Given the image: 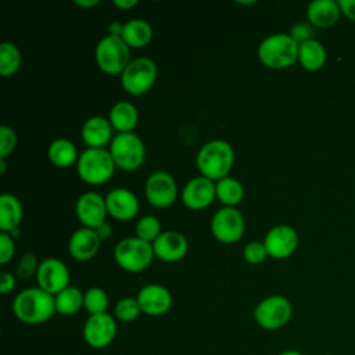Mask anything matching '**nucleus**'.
I'll return each mask as SVG.
<instances>
[{
  "instance_id": "obj_1",
  "label": "nucleus",
  "mask_w": 355,
  "mask_h": 355,
  "mask_svg": "<svg viewBox=\"0 0 355 355\" xmlns=\"http://www.w3.org/2000/svg\"><path fill=\"white\" fill-rule=\"evenodd\" d=\"M12 312L22 323L40 324L50 320L57 312L55 298L40 287H29L15 295Z\"/></svg>"
},
{
  "instance_id": "obj_2",
  "label": "nucleus",
  "mask_w": 355,
  "mask_h": 355,
  "mask_svg": "<svg viewBox=\"0 0 355 355\" xmlns=\"http://www.w3.org/2000/svg\"><path fill=\"white\" fill-rule=\"evenodd\" d=\"M234 164L233 147L225 140H211L197 153L196 165L201 176L218 182L227 178Z\"/></svg>"
},
{
  "instance_id": "obj_3",
  "label": "nucleus",
  "mask_w": 355,
  "mask_h": 355,
  "mask_svg": "<svg viewBox=\"0 0 355 355\" xmlns=\"http://www.w3.org/2000/svg\"><path fill=\"white\" fill-rule=\"evenodd\" d=\"M259 61L270 69H284L298 61V44L288 33L266 36L258 46Z\"/></svg>"
},
{
  "instance_id": "obj_4",
  "label": "nucleus",
  "mask_w": 355,
  "mask_h": 355,
  "mask_svg": "<svg viewBox=\"0 0 355 355\" xmlns=\"http://www.w3.org/2000/svg\"><path fill=\"white\" fill-rule=\"evenodd\" d=\"M115 168V162L105 148H86L76 162L79 178L92 186L107 183L112 178Z\"/></svg>"
},
{
  "instance_id": "obj_5",
  "label": "nucleus",
  "mask_w": 355,
  "mask_h": 355,
  "mask_svg": "<svg viewBox=\"0 0 355 355\" xmlns=\"http://www.w3.org/2000/svg\"><path fill=\"white\" fill-rule=\"evenodd\" d=\"M154 257L153 244L136 236L122 239L114 248L116 265L129 273L143 272L150 266Z\"/></svg>"
},
{
  "instance_id": "obj_6",
  "label": "nucleus",
  "mask_w": 355,
  "mask_h": 355,
  "mask_svg": "<svg viewBox=\"0 0 355 355\" xmlns=\"http://www.w3.org/2000/svg\"><path fill=\"white\" fill-rule=\"evenodd\" d=\"M94 60L98 69H101L104 73L122 75L132 61L130 49L122 40V37L107 35L96 44Z\"/></svg>"
},
{
  "instance_id": "obj_7",
  "label": "nucleus",
  "mask_w": 355,
  "mask_h": 355,
  "mask_svg": "<svg viewBox=\"0 0 355 355\" xmlns=\"http://www.w3.org/2000/svg\"><path fill=\"white\" fill-rule=\"evenodd\" d=\"M115 166L122 171H136L146 159V147L143 140L133 132L116 133L108 148Z\"/></svg>"
},
{
  "instance_id": "obj_8",
  "label": "nucleus",
  "mask_w": 355,
  "mask_h": 355,
  "mask_svg": "<svg viewBox=\"0 0 355 355\" xmlns=\"http://www.w3.org/2000/svg\"><path fill=\"white\" fill-rule=\"evenodd\" d=\"M157 75L158 69L151 58L137 57L132 60L122 72L121 85L130 96H141L154 86Z\"/></svg>"
},
{
  "instance_id": "obj_9",
  "label": "nucleus",
  "mask_w": 355,
  "mask_h": 355,
  "mask_svg": "<svg viewBox=\"0 0 355 355\" xmlns=\"http://www.w3.org/2000/svg\"><path fill=\"white\" fill-rule=\"evenodd\" d=\"M293 316V305L284 295L273 294L263 298L254 309V319L263 330H279Z\"/></svg>"
},
{
  "instance_id": "obj_10",
  "label": "nucleus",
  "mask_w": 355,
  "mask_h": 355,
  "mask_svg": "<svg viewBox=\"0 0 355 355\" xmlns=\"http://www.w3.org/2000/svg\"><path fill=\"white\" fill-rule=\"evenodd\" d=\"M245 230L244 216L237 208L223 207L218 209L211 220V232L212 236L223 243L233 244L239 241Z\"/></svg>"
},
{
  "instance_id": "obj_11",
  "label": "nucleus",
  "mask_w": 355,
  "mask_h": 355,
  "mask_svg": "<svg viewBox=\"0 0 355 355\" xmlns=\"http://www.w3.org/2000/svg\"><path fill=\"white\" fill-rule=\"evenodd\" d=\"M147 201L155 208L171 207L178 197V186L173 176L165 171L153 172L144 184Z\"/></svg>"
},
{
  "instance_id": "obj_12",
  "label": "nucleus",
  "mask_w": 355,
  "mask_h": 355,
  "mask_svg": "<svg viewBox=\"0 0 355 355\" xmlns=\"http://www.w3.org/2000/svg\"><path fill=\"white\" fill-rule=\"evenodd\" d=\"M116 322L110 313L90 315L83 324L85 343L96 349L108 347L116 336Z\"/></svg>"
},
{
  "instance_id": "obj_13",
  "label": "nucleus",
  "mask_w": 355,
  "mask_h": 355,
  "mask_svg": "<svg viewBox=\"0 0 355 355\" xmlns=\"http://www.w3.org/2000/svg\"><path fill=\"white\" fill-rule=\"evenodd\" d=\"M69 269L58 258H46L39 263L36 272L37 287L57 295L69 286Z\"/></svg>"
},
{
  "instance_id": "obj_14",
  "label": "nucleus",
  "mask_w": 355,
  "mask_h": 355,
  "mask_svg": "<svg viewBox=\"0 0 355 355\" xmlns=\"http://www.w3.org/2000/svg\"><path fill=\"white\" fill-rule=\"evenodd\" d=\"M263 244L268 257L273 259H286L297 250L298 234L288 225H277L266 233Z\"/></svg>"
},
{
  "instance_id": "obj_15",
  "label": "nucleus",
  "mask_w": 355,
  "mask_h": 355,
  "mask_svg": "<svg viewBox=\"0 0 355 355\" xmlns=\"http://www.w3.org/2000/svg\"><path fill=\"white\" fill-rule=\"evenodd\" d=\"M75 212L83 227L97 229L105 222V218L108 215L105 197L94 191L83 193L76 201Z\"/></svg>"
},
{
  "instance_id": "obj_16",
  "label": "nucleus",
  "mask_w": 355,
  "mask_h": 355,
  "mask_svg": "<svg viewBox=\"0 0 355 355\" xmlns=\"http://www.w3.org/2000/svg\"><path fill=\"white\" fill-rule=\"evenodd\" d=\"M180 197H182V202L189 209H193V211L205 209L216 198L215 182L204 176L193 178L182 189Z\"/></svg>"
},
{
  "instance_id": "obj_17",
  "label": "nucleus",
  "mask_w": 355,
  "mask_h": 355,
  "mask_svg": "<svg viewBox=\"0 0 355 355\" xmlns=\"http://www.w3.org/2000/svg\"><path fill=\"white\" fill-rule=\"evenodd\" d=\"M136 298L141 312L148 316H161L166 313L173 302L171 291L165 286L157 283L143 286Z\"/></svg>"
},
{
  "instance_id": "obj_18",
  "label": "nucleus",
  "mask_w": 355,
  "mask_h": 355,
  "mask_svg": "<svg viewBox=\"0 0 355 355\" xmlns=\"http://www.w3.org/2000/svg\"><path fill=\"white\" fill-rule=\"evenodd\" d=\"M155 258L164 262H178L183 259L189 251L187 239L176 230L162 232L153 243Z\"/></svg>"
},
{
  "instance_id": "obj_19",
  "label": "nucleus",
  "mask_w": 355,
  "mask_h": 355,
  "mask_svg": "<svg viewBox=\"0 0 355 355\" xmlns=\"http://www.w3.org/2000/svg\"><path fill=\"white\" fill-rule=\"evenodd\" d=\"M107 212L116 220H130L133 219L140 208L137 197L125 187H116L107 193L105 196Z\"/></svg>"
},
{
  "instance_id": "obj_20",
  "label": "nucleus",
  "mask_w": 355,
  "mask_h": 355,
  "mask_svg": "<svg viewBox=\"0 0 355 355\" xmlns=\"http://www.w3.org/2000/svg\"><path fill=\"white\" fill-rule=\"evenodd\" d=\"M100 244L101 239L94 229L80 227L71 234L68 241V251L75 261L85 262L96 257L100 250Z\"/></svg>"
},
{
  "instance_id": "obj_21",
  "label": "nucleus",
  "mask_w": 355,
  "mask_h": 355,
  "mask_svg": "<svg viewBox=\"0 0 355 355\" xmlns=\"http://www.w3.org/2000/svg\"><path fill=\"white\" fill-rule=\"evenodd\" d=\"M108 118L92 116L85 121L80 136L87 148H104L114 139Z\"/></svg>"
},
{
  "instance_id": "obj_22",
  "label": "nucleus",
  "mask_w": 355,
  "mask_h": 355,
  "mask_svg": "<svg viewBox=\"0 0 355 355\" xmlns=\"http://www.w3.org/2000/svg\"><path fill=\"white\" fill-rule=\"evenodd\" d=\"M341 15L338 1L334 0H315L308 4L306 18L312 26L330 28Z\"/></svg>"
},
{
  "instance_id": "obj_23",
  "label": "nucleus",
  "mask_w": 355,
  "mask_h": 355,
  "mask_svg": "<svg viewBox=\"0 0 355 355\" xmlns=\"http://www.w3.org/2000/svg\"><path fill=\"white\" fill-rule=\"evenodd\" d=\"M108 121L118 133H130L139 122L137 108L129 101H118L111 107Z\"/></svg>"
},
{
  "instance_id": "obj_24",
  "label": "nucleus",
  "mask_w": 355,
  "mask_h": 355,
  "mask_svg": "<svg viewBox=\"0 0 355 355\" xmlns=\"http://www.w3.org/2000/svg\"><path fill=\"white\" fill-rule=\"evenodd\" d=\"M24 216V208L21 201L10 194L4 193L0 196V229L4 233L11 232L15 227H19V223Z\"/></svg>"
},
{
  "instance_id": "obj_25",
  "label": "nucleus",
  "mask_w": 355,
  "mask_h": 355,
  "mask_svg": "<svg viewBox=\"0 0 355 355\" xmlns=\"http://www.w3.org/2000/svg\"><path fill=\"white\" fill-rule=\"evenodd\" d=\"M153 39L151 25L141 18H133L125 22L122 40L128 44L129 49H141L146 47Z\"/></svg>"
},
{
  "instance_id": "obj_26",
  "label": "nucleus",
  "mask_w": 355,
  "mask_h": 355,
  "mask_svg": "<svg viewBox=\"0 0 355 355\" xmlns=\"http://www.w3.org/2000/svg\"><path fill=\"white\" fill-rule=\"evenodd\" d=\"M326 49L319 40L311 39L298 46V62L304 69L319 71L326 64Z\"/></svg>"
},
{
  "instance_id": "obj_27",
  "label": "nucleus",
  "mask_w": 355,
  "mask_h": 355,
  "mask_svg": "<svg viewBox=\"0 0 355 355\" xmlns=\"http://www.w3.org/2000/svg\"><path fill=\"white\" fill-rule=\"evenodd\" d=\"M47 155L50 162L57 168H69L79 159L75 144L68 139H55L50 143Z\"/></svg>"
},
{
  "instance_id": "obj_28",
  "label": "nucleus",
  "mask_w": 355,
  "mask_h": 355,
  "mask_svg": "<svg viewBox=\"0 0 355 355\" xmlns=\"http://www.w3.org/2000/svg\"><path fill=\"white\" fill-rule=\"evenodd\" d=\"M215 191H216V198L225 207L236 208V205L240 204L244 197L243 184L237 179L230 176L215 182Z\"/></svg>"
},
{
  "instance_id": "obj_29",
  "label": "nucleus",
  "mask_w": 355,
  "mask_h": 355,
  "mask_svg": "<svg viewBox=\"0 0 355 355\" xmlns=\"http://www.w3.org/2000/svg\"><path fill=\"white\" fill-rule=\"evenodd\" d=\"M83 295L85 293L73 286H68L67 288L60 291L57 295H54L57 313L65 316L78 313L83 308Z\"/></svg>"
},
{
  "instance_id": "obj_30",
  "label": "nucleus",
  "mask_w": 355,
  "mask_h": 355,
  "mask_svg": "<svg viewBox=\"0 0 355 355\" xmlns=\"http://www.w3.org/2000/svg\"><path fill=\"white\" fill-rule=\"evenodd\" d=\"M22 55L19 49L11 42H3L0 44V75L11 76L21 67Z\"/></svg>"
},
{
  "instance_id": "obj_31",
  "label": "nucleus",
  "mask_w": 355,
  "mask_h": 355,
  "mask_svg": "<svg viewBox=\"0 0 355 355\" xmlns=\"http://www.w3.org/2000/svg\"><path fill=\"white\" fill-rule=\"evenodd\" d=\"M108 304V295L101 287H92L83 295V308L89 312V315L107 313Z\"/></svg>"
},
{
  "instance_id": "obj_32",
  "label": "nucleus",
  "mask_w": 355,
  "mask_h": 355,
  "mask_svg": "<svg viewBox=\"0 0 355 355\" xmlns=\"http://www.w3.org/2000/svg\"><path fill=\"white\" fill-rule=\"evenodd\" d=\"M135 232H136V237L153 244L158 239V236L162 233L159 219L154 215H144L137 220L135 226Z\"/></svg>"
},
{
  "instance_id": "obj_33",
  "label": "nucleus",
  "mask_w": 355,
  "mask_h": 355,
  "mask_svg": "<svg viewBox=\"0 0 355 355\" xmlns=\"http://www.w3.org/2000/svg\"><path fill=\"white\" fill-rule=\"evenodd\" d=\"M141 308L139 305L137 298L133 297H123L121 298L114 308V315L121 322H133L140 316Z\"/></svg>"
},
{
  "instance_id": "obj_34",
  "label": "nucleus",
  "mask_w": 355,
  "mask_h": 355,
  "mask_svg": "<svg viewBox=\"0 0 355 355\" xmlns=\"http://www.w3.org/2000/svg\"><path fill=\"white\" fill-rule=\"evenodd\" d=\"M37 257L33 252H25L17 266V277L21 280H28L32 276H36L37 268H39Z\"/></svg>"
},
{
  "instance_id": "obj_35",
  "label": "nucleus",
  "mask_w": 355,
  "mask_h": 355,
  "mask_svg": "<svg viewBox=\"0 0 355 355\" xmlns=\"http://www.w3.org/2000/svg\"><path fill=\"white\" fill-rule=\"evenodd\" d=\"M17 133L12 128L3 125L0 128V159H7L8 155L15 150L17 147Z\"/></svg>"
},
{
  "instance_id": "obj_36",
  "label": "nucleus",
  "mask_w": 355,
  "mask_h": 355,
  "mask_svg": "<svg viewBox=\"0 0 355 355\" xmlns=\"http://www.w3.org/2000/svg\"><path fill=\"white\" fill-rule=\"evenodd\" d=\"M266 257H268V252H266L263 241L254 240V241L247 243L245 247L243 248V258L251 265L263 262L266 259Z\"/></svg>"
},
{
  "instance_id": "obj_37",
  "label": "nucleus",
  "mask_w": 355,
  "mask_h": 355,
  "mask_svg": "<svg viewBox=\"0 0 355 355\" xmlns=\"http://www.w3.org/2000/svg\"><path fill=\"white\" fill-rule=\"evenodd\" d=\"M288 35L300 46L302 43L313 39V26L309 22H297L291 26Z\"/></svg>"
},
{
  "instance_id": "obj_38",
  "label": "nucleus",
  "mask_w": 355,
  "mask_h": 355,
  "mask_svg": "<svg viewBox=\"0 0 355 355\" xmlns=\"http://www.w3.org/2000/svg\"><path fill=\"white\" fill-rule=\"evenodd\" d=\"M15 254V244L14 239L8 234L1 232L0 233V263L6 265L12 259Z\"/></svg>"
},
{
  "instance_id": "obj_39",
  "label": "nucleus",
  "mask_w": 355,
  "mask_h": 355,
  "mask_svg": "<svg viewBox=\"0 0 355 355\" xmlns=\"http://www.w3.org/2000/svg\"><path fill=\"white\" fill-rule=\"evenodd\" d=\"M17 286V277L11 275L10 272H3L0 275V293L1 294H8L11 293Z\"/></svg>"
},
{
  "instance_id": "obj_40",
  "label": "nucleus",
  "mask_w": 355,
  "mask_h": 355,
  "mask_svg": "<svg viewBox=\"0 0 355 355\" xmlns=\"http://www.w3.org/2000/svg\"><path fill=\"white\" fill-rule=\"evenodd\" d=\"M341 14H344L351 21H355V0H338Z\"/></svg>"
},
{
  "instance_id": "obj_41",
  "label": "nucleus",
  "mask_w": 355,
  "mask_h": 355,
  "mask_svg": "<svg viewBox=\"0 0 355 355\" xmlns=\"http://www.w3.org/2000/svg\"><path fill=\"white\" fill-rule=\"evenodd\" d=\"M96 232H97V234H98V237L101 239V240H107V239H110L111 237V234H112V226L105 220L103 225H100L97 229H94Z\"/></svg>"
},
{
  "instance_id": "obj_42",
  "label": "nucleus",
  "mask_w": 355,
  "mask_h": 355,
  "mask_svg": "<svg viewBox=\"0 0 355 355\" xmlns=\"http://www.w3.org/2000/svg\"><path fill=\"white\" fill-rule=\"evenodd\" d=\"M123 25L122 22L119 21H114L108 25V35L110 36H116V37H122V33H123Z\"/></svg>"
},
{
  "instance_id": "obj_43",
  "label": "nucleus",
  "mask_w": 355,
  "mask_h": 355,
  "mask_svg": "<svg viewBox=\"0 0 355 355\" xmlns=\"http://www.w3.org/2000/svg\"><path fill=\"white\" fill-rule=\"evenodd\" d=\"M137 3H139L137 0H115L114 6L121 10H130V8L136 7Z\"/></svg>"
},
{
  "instance_id": "obj_44",
  "label": "nucleus",
  "mask_w": 355,
  "mask_h": 355,
  "mask_svg": "<svg viewBox=\"0 0 355 355\" xmlns=\"http://www.w3.org/2000/svg\"><path fill=\"white\" fill-rule=\"evenodd\" d=\"M73 4L78 7H83V8H92V7H96L97 4H100V1L98 0H75Z\"/></svg>"
},
{
  "instance_id": "obj_45",
  "label": "nucleus",
  "mask_w": 355,
  "mask_h": 355,
  "mask_svg": "<svg viewBox=\"0 0 355 355\" xmlns=\"http://www.w3.org/2000/svg\"><path fill=\"white\" fill-rule=\"evenodd\" d=\"M280 355H304V354L297 349H287V351H283Z\"/></svg>"
},
{
  "instance_id": "obj_46",
  "label": "nucleus",
  "mask_w": 355,
  "mask_h": 355,
  "mask_svg": "<svg viewBox=\"0 0 355 355\" xmlns=\"http://www.w3.org/2000/svg\"><path fill=\"white\" fill-rule=\"evenodd\" d=\"M6 169H7V161L6 159H0V173L4 175Z\"/></svg>"
},
{
  "instance_id": "obj_47",
  "label": "nucleus",
  "mask_w": 355,
  "mask_h": 355,
  "mask_svg": "<svg viewBox=\"0 0 355 355\" xmlns=\"http://www.w3.org/2000/svg\"><path fill=\"white\" fill-rule=\"evenodd\" d=\"M19 232H21L19 227H15V229H12L11 232H8V234H10L12 239H17V237L19 236Z\"/></svg>"
}]
</instances>
